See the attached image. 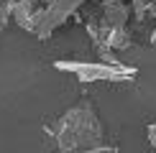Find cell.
<instances>
[{
    "label": "cell",
    "mask_w": 156,
    "mask_h": 153,
    "mask_svg": "<svg viewBox=\"0 0 156 153\" xmlns=\"http://www.w3.org/2000/svg\"><path fill=\"white\" fill-rule=\"evenodd\" d=\"M44 133L51 138L54 153H82L102 145V125L90 102L69 107L59 120L44 127Z\"/></svg>",
    "instance_id": "obj_1"
},
{
    "label": "cell",
    "mask_w": 156,
    "mask_h": 153,
    "mask_svg": "<svg viewBox=\"0 0 156 153\" xmlns=\"http://www.w3.org/2000/svg\"><path fill=\"white\" fill-rule=\"evenodd\" d=\"M54 69L59 72H67L77 76V82L82 84H90V82H128L138 74L136 66H128V64L120 61H54Z\"/></svg>",
    "instance_id": "obj_2"
},
{
    "label": "cell",
    "mask_w": 156,
    "mask_h": 153,
    "mask_svg": "<svg viewBox=\"0 0 156 153\" xmlns=\"http://www.w3.org/2000/svg\"><path fill=\"white\" fill-rule=\"evenodd\" d=\"M87 3V0H49L41 10L36 13L34 23H31L28 33H34L38 38H49L54 36L56 28H62L69 18L80 10V5Z\"/></svg>",
    "instance_id": "obj_3"
},
{
    "label": "cell",
    "mask_w": 156,
    "mask_h": 153,
    "mask_svg": "<svg viewBox=\"0 0 156 153\" xmlns=\"http://www.w3.org/2000/svg\"><path fill=\"white\" fill-rule=\"evenodd\" d=\"M131 10L133 8L128 0H102V13L97 18L105 28H128Z\"/></svg>",
    "instance_id": "obj_4"
},
{
    "label": "cell",
    "mask_w": 156,
    "mask_h": 153,
    "mask_svg": "<svg viewBox=\"0 0 156 153\" xmlns=\"http://www.w3.org/2000/svg\"><path fill=\"white\" fill-rule=\"evenodd\" d=\"M146 138H148V143H151V148L156 151V123H151L146 127Z\"/></svg>",
    "instance_id": "obj_5"
},
{
    "label": "cell",
    "mask_w": 156,
    "mask_h": 153,
    "mask_svg": "<svg viewBox=\"0 0 156 153\" xmlns=\"http://www.w3.org/2000/svg\"><path fill=\"white\" fill-rule=\"evenodd\" d=\"M82 153H120V151L113 148V145H97V148H90V151H82Z\"/></svg>",
    "instance_id": "obj_6"
},
{
    "label": "cell",
    "mask_w": 156,
    "mask_h": 153,
    "mask_svg": "<svg viewBox=\"0 0 156 153\" xmlns=\"http://www.w3.org/2000/svg\"><path fill=\"white\" fill-rule=\"evenodd\" d=\"M151 43H154V49H156V28H154V33H151Z\"/></svg>",
    "instance_id": "obj_7"
},
{
    "label": "cell",
    "mask_w": 156,
    "mask_h": 153,
    "mask_svg": "<svg viewBox=\"0 0 156 153\" xmlns=\"http://www.w3.org/2000/svg\"><path fill=\"white\" fill-rule=\"evenodd\" d=\"M36 3H38V5H46V3H49V0H36Z\"/></svg>",
    "instance_id": "obj_8"
},
{
    "label": "cell",
    "mask_w": 156,
    "mask_h": 153,
    "mask_svg": "<svg viewBox=\"0 0 156 153\" xmlns=\"http://www.w3.org/2000/svg\"><path fill=\"white\" fill-rule=\"evenodd\" d=\"M0 25H3V23H0Z\"/></svg>",
    "instance_id": "obj_9"
}]
</instances>
